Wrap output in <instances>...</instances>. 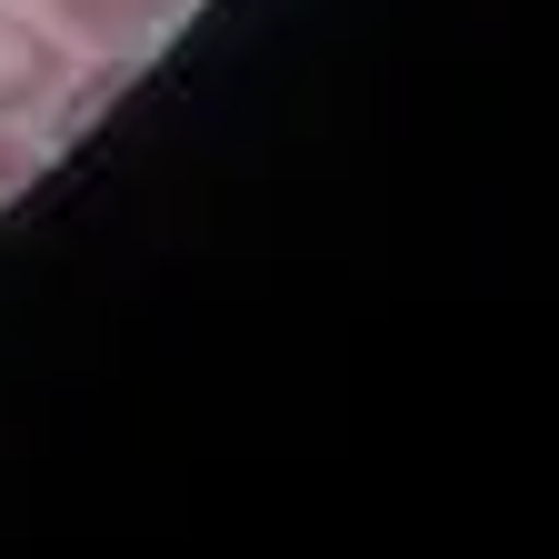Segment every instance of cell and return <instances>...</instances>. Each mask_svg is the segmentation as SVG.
Segmentation results:
<instances>
[{"label": "cell", "instance_id": "cell-2", "mask_svg": "<svg viewBox=\"0 0 559 559\" xmlns=\"http://www.w3.org/2000/svg\"><path fill=\"white\" fill-rule=\"evenodd\" d=\"M130 91H140V50H100L91 81H60V91H50V151H81V140H91Z\"/></svg>", "mask_w": 559, "mask_h": 559}, {"label": "cell", "instance_id": "cell-4", "mask_svg": "<svg viewBox=\"0 0 559 559\" xmlns=\"http://www.w3.org/2000/svg\"><path fill=\"white\" fill-rule=\"evenodd\" d=\"M50 160H60V151H40V140H21V120L0 130V210H11V200H21V190H31V180H40Z\"/></svg>", "mask_w": 559, "mask_h": 559}, {"label": "cell", "instance_id": "cell-3", "mask_svg": "<svg viewBox=\"0 0 559 559\" xmlns=\"http://www.w3.org/2000/svg\"><path fill=\"white\" fill-rule=\"evenodd\" d=\"M40 11H50V31L91 40V50H140L180 0H40Z\"/></svg>", "mask_w": 559, "mask_h": 559}, {"label": "cell", "instance_id": "cell-1", "mask_svg": "<svg viewBox=\"0 0 559 559\" xmlns=\"http://www.w3.org/2000/svg\"><path fill=\"white\" fill-rule=\"evenodd\" d=\"M60 81H70L60 31H50V21H31V11H0V130L31 120V110H50V91H60Z\"/></svg>", "mask_w": 559, "mask_h": 559}]
</instances>
